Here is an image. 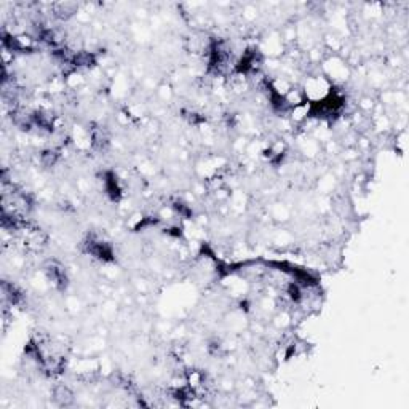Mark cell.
Wrapping results in <instances>:
<instances>
[{"label":"cell","instance_id":"2","mask_svg":"<svg viewBox=\"0 0 409 409\" xmlns=\"http://www.w3.org/2000/svg\"><path fill=\"white\" fill-rule=\"evenodd\" d=\"M321 68H323V74L332 85L339 84V82H345L350 77V69L347 63L339 56H330L325 61H321Z\"/></svg>","mask_w":409,"mask_h":409},{"label":"cell","instance_id":"1","mask_svg":"<svg viewBox=\"0 0 409 409\" xmlns=\"http://www.w3.org/2000/svg\"><path fill=\"white\" fill-rule=\"evenodd\" d=\"M332 90H334V85H332L323 74L307 77L303 86L305 101L309 102V104H316V102L328 98Z\"/></svg>","mask_w":409,"mask_h":409},{"label":"cell","instance_id":"3","mask_svg":"<svg viewBox=\"0 0 409 409\" xmlns=\"http://www.w3.org/2000/svg\"><path fill=\"white\" fill-rule=\"evenodd\" d=\"M53 398H55V401L58 403L59 406H69L70 403L74 401L73 392H70L69 388L66 387V386L56 387L55 392H53Z\"/></svg>","mask_w":409,"mask_h":409}]
</instances>
